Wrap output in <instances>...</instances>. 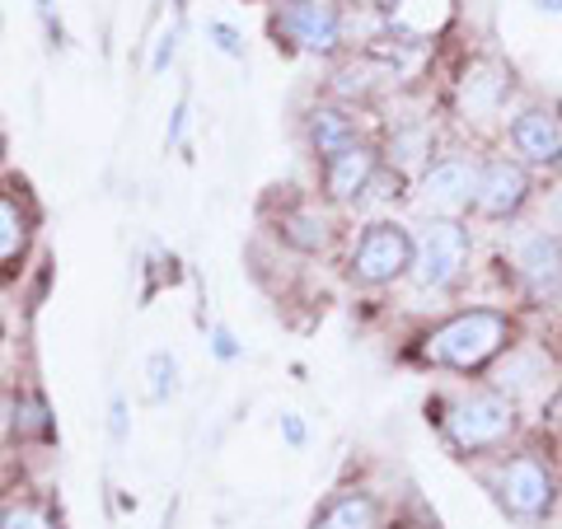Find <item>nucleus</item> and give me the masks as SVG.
Segmentation results:
<instances>
[{
    "mask_svg": "<svg viewBox=\"0 0 562 529\" xmlns=\"http://www.w3.org/2000/svg\"><path fill=\"white\" fill-rule=\"evenodd\" d=\"M0 338H5V309H0Z\"/></svg>",
    "mask_w": 562,
    "mask_h": 529,
    "instance_id": "30",
    "label": "nucleus"
},
{
    "mask_svg": "<svg viewBox=\"0 0 562 529\" xmlns=\"http://www.w3.org/2000/svg\"><path fill=\"white\" fill-rule=\"evenodd\" d=\"M380 169H384L380 146H371V140H357V146H347L342 155H333V160L319 165L324 202H333V206H357V202H366V192H371V183L380 179Z\"/></svg>",
    "mask_w": 562,
    "mask_h": 529,
    "instance_id": "11",
    "label": "nucleus"
},
{
    "mask_svg": "<svg viewBox=\"0 0 562 529\" xmlns=\"http://www.w3.org/2000/svg\"><path fill=\"white\" fill-rule=\"evenodd\" d=\"M431 150H436V136H431L427 122H403L380 155H384V165L394 169V179H398V173H403V179H413V173L422 179L427 165H431Z\"/></svg>",
    "mask_w": 562,
    "mask_h": 529,
    "instance_id": "18",
    "label": "nucleus"
},
{
    "mask_svg": "<svg viewBox=\"0 0 562 529\" xmlns=\"http://www.w3.org/2000/svg\"><path fill=\"white\" fill-rule=\"evenodd\" d=\"M516 347V319L506 309H460L450 319L431 324L417 338L413 357L431 370H450V375H483V370Z\"/></svg>",
    "mask_w": 562,
    "mask_h": 529,
    "instance_id": "1",
    "label": "nucleus"
},
{
    "mask_svg": "<svg viewBox=\"0 0 562 529\" xmlns=\"http://www.w3.org/2000/svg\"><path fill=\"white\" fill-rule=\"evenodd\" d=\"M450 20H454V0H390V10H384V29L408 47L441 38Z\"/></svg>",
    "mask_w": 562,
    "mask_h": 529,
    "instance_id": "14",
    "label": "nucleus"
},
{
    "mask_svg": "<svg viewBox=\"0 0 562 529\" xmlns=\"http://www.w3.org/2000/svg\"><path fill=\"white\" fill-rule=\"evenodd\" d=\"M305 140L314 150V160H333V155H342L347 146H357L361 140V127H357V109H347V103H319V109H310L305 117Z\"/></svg>",
    "mask_w": 562,
    "mask_h": 529,
    "instance_id": "15",
    "label": "nucleus"
},
{
    "mask_svg": "<svg viewBox=\"0 0 562 529\" xmlns=\"http://www.w3.org/2000/svg\"><path fill=\"white\" fill-rule=\"evenodd\" d=\"M109 431H113L117 446H122V440H127V398H122V394H113V408H109Z\"/></svg>",
    "mask_w": 562,
    "mask_h": 529,
    "instance_id": "25",
    "label": "nucleus"
},
{
    "mask_svg": "<svg viewBox=\"0 0 562 529\" xmlns=\"http://www.w3.org/2000/svg\"><path fill=\"white\" fill-rule=\"evenodd\" d=\"M516 90L512 66L497 57H473L464 66V76L454 80V113L464 122H492L506 113V99Z\"/></svg>",
    "mask_w": 562,
    "mask_h": 529,
    "instance_id": "9",
    "label": "nucleus"
},
{
    "mask_svg": "<svg viewBox=\"0 0 562 529\" xmlns=\"http://www.w3.org/2000/svg\"><path fill=\"white\" fill-rule=\"evenodd\" d=\"M479 198V160L473 155H441L417 179V206L441 221H464Z\"/></svg>",
    "mask_w": 562,
    "mask_h": 529,
    "instance_id": "7",
    "label": "nucleus"
},
{
    "mask_svg": "<svg viewBox=\"0 0 562 529\" xmlns=\"http://www.w3.org/2000/svg\"><path fill=\"white\" fill-rule=\"evenodd\" d=\"M272 33L286 47L305 57H338L347 43L342 10L328 0H277L272 5Z\"/></svg>",
    "mask_w": 562,
    "mask_h": 529,
    "instance_id": "6",
    "label": "nucleus"
},
{
    "mask_svg": "<svg viewBox=\"0 0 562 529\" xmlns=\"http://www.w3.org/2000/svg\"><path fill=\"white\" fill-rule=\"evenodd\" d=\"M38 20H43V29L57 38V14H52V0H38Z\"/></svg>",
    "mask_w": 562,
    "mask_h": 529,
    "instance_id": "27",
    "label": "nucleus"
},
{
    "mask_svg": "<svg viewBox=\"0 0 562 529\" xmlns=\"http://www.w3.org/2000/svg\"><path fill=\"white\" fill-rule=\"evenodd\" d=\"M206 38L211 43H216V52H221V57H244V33L235 29V24H225V20H211L206 24Z\"/></svg>",
    "mask_w": 562,
    "mask_h": 529,
    "instance_id": "22",
    "label": "nucleus"
},
{
    "mask_svg": "<svg viewBox=\"0 0 562 529\" xmlns=\"http://www.w3.org/2000/svg\"><path fill=\"white\" fill-rule=\"evenodd\" d=\"M0 529H61V510L52 497H10L0 506Z\"/></svg>",
    "mask_w": 562,
    "mask_h": 529,
    "instance_id": "19",
    "label": "nucleus"
},
{
    "mask_svg": "<svg viewBox=\"0 0 562 529\" xmlns=\"http://www.w3.org/2000/svg\"><path fill=\"white\" fill-rule=\"evenodd\" d=\"M146 394L155 403H165L179 394V361H173V351H150V361H146Z\"/></svg>",
    "mask_w": 562,
    "mask_h": 529,
    "instance_id": "21",
    "label": "nucleus"
},
{
    "mask_svg": "<svg viewBox=\"0 0 562 529\" xmlns=\"http://www.w3.org/2000/svg\"><path fill=\"white\" fill-rule=\"evenodd\" d=\"M277 431H281V440H286V446H295V450H301L305 446V417L301 413H281V421H277Z\"/></svg>",
    "mask_w": 562,
    "mask_h": 529,
    "instance_id": "24",
    "label": "nucleus"
},
{
    "mask_svg": "<svg viewBox=\"0 0 562 529\" xmlns=\"http://www.w3.org/2000/svg\"><path fill=\"white\" fill-rule=\"evenodd\" d=\"M206 338H211V351H216V361H239V351H244V347L235 342V333L225 328V324H211Z\"/></svg>",
    "mask_w": 562,
    "mask_h": 529,
    "instance_id": "23",
    "label": "nucleus"
},
{
    "mask_svg": "<svg viewBox=\"0 0 562 529\" xmlns=\"http://www.w3.org/2000/svg\"><path fill=\"white\" fill-rule=\"evenodd\" d=\"M516 272H520V286L530 291L535 300L562 295V239L549 235V230L530 235L516 249Z\"/></svg>",
    "mask_w": 562,
    "mask_h": 529,
    "instance_id": "13",
    "label": "nucleus"
},
{
    "mask_svg": "<svg viewBox=\"0 0 562 529\" xmlns=\"http://www.w3.org/2000/svg\"><path fill=\"white\" fill-rule=\"evenodd\" d=\"M530 169H525L516 155H492V160L479 165V198H473V211L487 221H516L525 202H530Z\"/></svg>",
    "mask_w": 562,
    "mask_h": 529,
    "instance_id": "10",
    "label": "nucleus"
},
{
    "mask_svg": "<svg viewBox=\"0 0 562 529\" xmlns=\"http://www.w3.org/2000/svg\"><path fill=\"white\" fill-rule=\"evenodd\" d=\"M173 47H179V29H169L165 38H160V52H155V61H150V70H155V76H160V70L173 61Z\"/></svg>",
    "mask_w": 562,
    "mask_h": 529,
    "instance_id": "26",
    "label": "nucleus"
},
{
    "mask_svg": "<svg viewBox=\"0 0 562 529\" xmlns=\"http://www.w3.org/2000/svg\"><path fill=\"white\" fill-rule=\"evenodd\" d=\"M33 235H38V206L20 179H5L0 183V286L20 281Z\"/></svg>",
    "mask_w": 562,
    "mask_h": 529,
    "instance_id": "8",
    "label": "nucleus"
},
{
    "mask_svg": "<svg viewBox=\"0 0 562 529\" xmlns=\"http://www.w3.org/2000/svg\"><path fill=\"white\" fill-rule=\"evenodd\" d=\"M535 10H543V14H562V0H535Z\"/></svg>",
    "mask_w": 562,
    "mask_h": 529,
    "instance_id": "28",
    "label": "nucleus"
},
{
    "mask_svg": "<svg viewBox=\"0 0 562 529\" xmlns=\"http://www.w3.org/2000/svg\"><path fill=\"white\" fill-rule=\"evenodd\" d=\"M506 140H512L516 160L525 169H562V117L543 103H530L512 117L506 127Z\"/></svg>",
    "mask_w": 562,
    "mask_h": 529,
    "instance_id": "12",
    "label": "nucleus"
},
{
    "mask_svg": "<svg viewBox=\"0 0 562 529\" xmlns=\"http://www.w3.org/2000/svg\"><path fill=\"white\" fill-rule=\"evenodd\" d=\"M277 235L301 254H324L333 244V221L319 202H286L277 216Z\"/></svg>",
    "mask_w": 562,
    "mask_h": 529,
    "instance_id": "17",
    "label": "nucleus"
},
{
    "mask_svg": "<svg viewBox=\"0 0 562 529\" xmlns=\"http://www.w3.org/2000/svg\"><path fill=\"white\" fill-rule=\"evenodd\" d=\"M469 258H473V235L464 221H441L427 216L417 235V258H413V281L431 295L454 291L469 277Z\"/></svg>",
    "mask_w": 562,
    "mask_h": 529,
    "instance_id": "5",
    "label": "nucleus"
},
{
    "mask_svg": "<svg viewBox=\"0 0 562 529\" xmlns=\"http://www.w3.org/2000/svg\"><path fill=\"white\" fill-rule=\"evenodd\" d=\"M441 440L460 460H483V454H506V446L520 431V403L502 390H469L446 403L436 417Z\"/></svg>",
    "mask_w": 562,
    "mask_h": 529,
    "instance_id": "2",
    "label": "nucleus"
},
{
    "mask_svg": "<svg viewBox=\"0 0 562 529\" xmlns=\"http://www.w3.org/2000/svg\"><path fill=\"white\" fill-rule=\"evenodd\" d=\"M487 487H492V502L502 506V516L516 525H543L558 506V473L549 464V454L530 446L502 454L487 473Z\"/></svg>",
    "mask_w": 562,
    "mask_h": 529,
    "instance_id": "3",
    "label": "nucleus"
},
{
    "mask_svg": "<svg viewBox=\"0 0 562 529\" xmlns=\"http://www.w3.org/2000/svg\"><path fill=\"white\" fill-rule=\"evenodd\" d=\"M549 413H553V417L562 421V390H558V398H553V408H549Z\"/></svg>",
    "mask_w": 562,
    "mask_h": 529,
    "instance_id": "29",
    "label": "nucleus"
},
{
    "mask_svg": "<svg viewBox=\"0 0 562 529\" xmlns=\"http://www.w3.org/2000/svg\"><path fill=\"white\" fill-rule=\"evenodd\" d=\"M14 436L20 440H57V427H52V413H47V403H43V394H33V390H24V394H14Z\"/></svg>",
    "mask_w": 562,
    "mask_h": 529,
    "instance_id": "20",
    "label": "nucleus"
},
{
    "mask_svg": "<svg viewBox=\"0 0 562 529\" xmlns=\"http://www.w3.org/2000/svg\"><path fill=\"white\" fill-rule=\"evenodd\" d=\"M384 525V506L375 492L366 487H342L314 510L310 529H380Z\"/></svg>",
    "mask_w": 562,
    "mask_h": 529,
    "instance_id": "16",
    "label": "nucleus"
},
{
    "mask_svg": "<svg viewBox=\"0 0 562 529\" xmlns=\"http://www.w3.org/2000/svg\"><path fill=\"white\" fill-rule=\"evenodd\" d=\"M413 258H417V239L408 235V225L371 221L347 254V277L366 291H380V286H394V281L413 277Z\"/></svg>",
    "mask_w": 562,
    "mask_h": 529,
    "instance_id": "4",
    "label": "nucleus"
}]
</instances>
